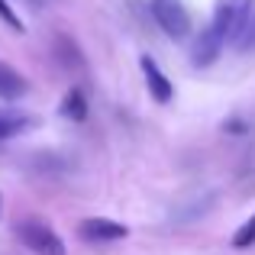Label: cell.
<instances>
[{
    "instance_id": "cell-2",
    "label": "cell",
    "mask_w": 255,
    "mask_h": 255,
    "mask_svg": "<svg viewBox=\"0 0 255 255\" xmlns=\"http://www.w3.org/2000/svg\"><path fill=\"white\" fill-rule=\"evenodd\" d=\"M16 239L26 246L32 255H65V243L55 230H52L45 220H36V217H26L13 226Z\"/></svg>"
},
{
    "instance_id": "cell-10",
    "label": "cell",
    "mask_w": 255,
    "mask_h": 255,
    "mask_svg": "<svg viewBox=\"0 0 255 255\" xmlns=\"http://www.w3.org/2000/svg\"><path fill=\"white\" fill-rule=\"evenodd\" d=\"M255 243V217H249L236 233H233V249H249Z\"/></svg>"
},
{
    "instance_id": "cell-4",
    "label": "cell",
    "mask_w": 255,
    "mask_h": 255,
    "mask_svg": "<svg viewBox=\"0 0 255 255\" xmlns=\"http://www.w3.org/2000/svg\"><path fill=\"white\" fill-rule=\"evenodd\" d=\"M78 236H81L84 243H120V239L129 236V230H126L123 223H117V220L87 217V220L78 223Z\"/></svg>"
},
{
    "instance_id": "cell-6",
    "label": "cell",
    "mask_w": 255,
    "mask_h": 255,
    "mask_svg": "<svg viewBox=\"0 0 255 255\" xmlns=\"http://www.w3.org/2000/svg\"><path fill=\"white\" fill-rule=\"evenodd\" d=\"M226 42L217 36V29L213 26H207V29H200L197 42H194V52H191V62L197 65V68H207V65H213L220 55H223Z\"/></svg>"
},
{
    "instance_id": "cell-3",
    "label": "cell",
    "mask_w": 255,
    "mask_h": 255,
    "mask_svg": "<svg viewBox=\"0 0 255 255\" xmlns=\"http://www.w3.org/2000/svg\"><path fill=\"white\" fill-rule=\"evenodd\" d=\"M149 10H152V16H155L158 29L168 39L181 42V39L191 36V13H187V6L181 3V0H152Z\"/></svg>"
},
{
    "instance_id": "cell-1",
    "label": "cell",
    "mask_w": 255,
    "mask_h": 255,
    "mask_svg": "<svg viewBox=\"0 0 255 255\" xmlns=\"http://www.w3.org/2000/svg\"><path fill=\"white\" fill-rule=\"evenodd\" d=\"M252 13H255V0H217L210 26L217 29V36L226 45H236Z\"/></svg>"
},
{
    "instance_id": "cell-12",
    "label": "cell",
    "mask_w": 255,
    "mask_h": 255,
    "mask_svg": "<svg viewBox=\"0 0 255 255\" xmlns=\"http://www.w3.org/2000/svg\"><path fill=\"white\" fill-rule=\"evenodd\" d=\"M0 19H3V23L10 26L13 32H23V19H19L16 13H13V6L6 3V0H0Z\"/></svg>"
},
{
    "instance_id": "cell-5",
    "label": "cell",
    "mask_w": 255,
    "mask_h": 255,
    "mask_svg": "<svg viewBox=\"0 0 255 255\" xmlns=\"http://www.w3.org/2000/svg\"><path fill=\"white\" fill-rule=\"evenodd\" d=\"M139 68H142V78H145V87H149L152 100H155V104H171L174 84L168 81V75H165V71L155 65V58L142 55V58H139Z\"/></svg>"
},
{
    "instance_id": "cell-8",
    "label": "cell",
    "mask_w": 255,
    "mask_h": 255,
    "mask_svg": "<svg viewBox=\"0 0 255 255\" xmlns=\"http://www.w3.org/2000/svg\"><path fill=\"white\" fill-rule=\"evenodd\" d=\"M32 123H36V120H32L29 113L13 110V107H0V142H6V139L19 136V132H26Z\"/></svg>"
},
{
    "instance_id": "cell-9",
    "label": "cell",
    "mask_w": 255,
    "mask_h": 255,
    "mask_svg": "<svg viewBox=\"0 0 255 255\" xmlns=\"http://www.w3.org/2000/svg\"><path fill=\"white\" fill-rule=\"evenodd\" d=\"M58 113H62L65 120H71V123H84L87 120V97H84L81 87H71V91L65 94Z\"/></svg>"
},
{
    "instance_id": "cell-13",
    "label": "cell",
    "mask_w": 255,
    "mask_h": 255,
    "mask_svg": "<svg viewBox=\"0 0 255 255\" xmlns=\"http://www.w3.org/2000/svg\"><path fill=\"white\" fill-rule=\"evenodd\" d=\"M226 129H233V136H243L246 123H239V120H230V123H226Z\"/></svg>"
},
{
    "instance_id": "cell-11",
    "label": "cell",
    "mask_w": 255,
    "mask_h": 255,
    "mask_svg": "<svg viewBox=\"0 0 255 255\" xmlns=\"http://www.w3.org/2000/svg\"><path fill=\"white\" fill-rule=\"evenodd\" d=\"M236 49L239 52H255V13L249 16V23H246V29H243V36H239Z\"/></svg>"
},
{
    "instance_id": "cell-7",
    "label": "cell",
    "mask_w": 255,
    "mask_h": 255,
    "mask_svg": "<svg viewBox=\"0 0 255 255\" xmlns=\"http://www.w3.org/2000/svg\"><path fill=\"white\" fill-rule=\"evenodd\" d=\"M26 91H29V81H26V78L13 68V65L0 62V100L13 104V100L26 97Z\"/></svg>"
}]
</instances>
